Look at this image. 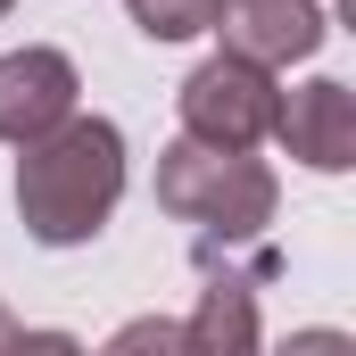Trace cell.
<instances>
[{
  "mask_svg": "<svg viewBox=\"0 0 356 356\" xmlns=\"http://www.w3.org/2000/svg\"><path fill=\"white\" fill-rule=\"evenodd\" d=\"M124 199V133L108 116L67 108L50 133L25 141L17 158V216L42 249H83Z\"/></svg>",
  "mask_w": 356,
  "mask_h": 356,
  "instance_id": "obj_1",
  "label": "cell"
},
{
  "mask_svg": "<svg viewBox=\"0 0 356 356\" xmlns=\"http://www.w3.org/2000/svg\"><path fill=\"white\" fill-rule=\"evenodd\" d=\"M158 207L191 224L199 241H257L282 207V182L249 149H216V141H166L158 149Z\"/></svg>",
  "mask_w": 356,
  "mask_h": 356,
  "instance_id": "obj_2",
  "label": "cell"
},
{
  "mask_svg": "<svg viewBox=\"0 0 356 356\" xmlns=\"http://www.w3.org/2000/svg\"><path fill=\"white\" fill-rule=\"evenodd\" d=\"M182 108V133L191 141H216V149H257L273 133V108H282V83H273V67L257 58H241V50H216V58H199L175 91Z\"/></svg>",
  "mask_w": 356,
  "mask_h": 356,
  "instance_id": "obj_3",
  "label": "cell"
},
{
  "mask_svg": "<svg viewBox=\"0 0 356 356\" xmlns=\"http://www.w3.org/2000/svg\"><path fill=\"white\" fill-rule=\"evenodd\" d=\"M266 141H282V158H298L307 175H348L356 166V91L340 75H315V83L282 91Z\"/></svg>",
  "mask_w": 356,
  "mask_h": 356,
  "instance_id": "obj_4",
  "label": "cell"
},
{
  "mask_svg": "<svg viewBox=\"0 0 356 356\" xmlns=\"http://www.w3.org/2000/svg\"><path fill=\"white\" fill-rule=\"evenodd\" d=\"M207 33H224V50H241L257 67H298L323 50L332 17H323V0H216Z\"/></svg>",
  "mask_w": 356,
  "mask_h": 356,
  "instance_id": "obj_5",
  "label": "cell"
},
{
  "mask_svg": "<svg viewBox=\"0 0 356 356\" xmlns=\"http://www.w3.org/2000/svg\"><path fill=\"white\" fill-rule=\"evenodd\" d=\"M75 91H83V75H75L67 50H50V42L8 50V58H0V141L25 149L33 133H50V124L75 108Z\"/></svg>",
  "mask_w": 356,
  "mask_h": 356,
  "instance_id": "obj_6",
  "label": "cell"
},
{
  "mask_svg": "<svg viewBox=\"0 0 356 356\" xmlns=\"http://www.w3.org/2000/svg\"><path fill=\"white\" fill-rule=\"evenodd\" d=\"M257 340H266V332H257L249 290H241V282H207L199 307H191V323H182V348L191 356H249Z\"/></svg>",
  "mask_w": 356,
  "mask_h": 356,
  "instance_id": "obj_7",
  "label": "cell"
},
{
  "mask_svg": "<svg viewBox=\"0 0 356 356\" xmlns=\"http://www.w3.org/2000/svg\"><path fill=\"white\" fill-rule=\"evenodd\" d=\"M124 8H133V25L149 42H191V33L216 25V0H124Z\"/></svg>",
  "mask_w": 356,
  "mask_h": 356,
  "instance_id": "obj_8",
  "label": "cell"
},
{
  "mask_svg": "<svg viewBox=\"0 0 356 356\" xmlns=\"http://www.w3.org/2000/svg\"><path fill=\"white\" fill-rule=\"evenodd\" d=\"M116 348H182V323H124Z\"/></svg>",
  "mask_w": 356,
  "mask_h": 356,
  "instance_id": "obj_9",
  "label": "cell"
},
{
  "mask_svg": "<svg viewBox=\"0 0 356 356\" xmlns=\"http://www.w3.org/2000/svg\"><path fill=\"white\" fill-rule=\"evenodd\" d=\"M0 348H17V323H8V315H0Z\"/></svg>",
  "mask_w": 356,
  "mask_h": 356,
  "instance_id": "obj_10",
  "label": "cell"
},
{
  "mask_svg": "<svg viewBox=\"0 0 356 356\" xmlns=\"http://www.w3.org/2000/svg\"><path fill=\"white\" fill-rule=\"evenodd\" d=\"M8 8H17V0H0V17H8Z\"/></svg>",
  "mask_w": 356,
  "mask_h": 356,
  "instance_id": "obj_11",
  "label": "cell"
}]
</instances>
